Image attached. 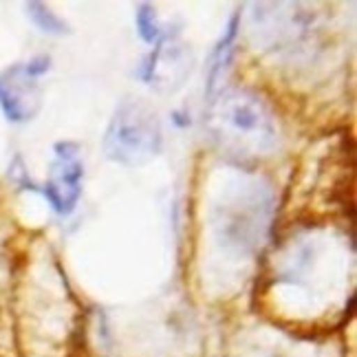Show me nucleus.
<instances>
[{
	"instance_id": "1",
	"label": "nucleus",
	"mask_w": 357,
	"mask_h": 357,
	"mask_svg": "<svg viewBox=\"0 0 357 357\" xmlns=\"http://www.w3.org/2000/svg\"><path fill=\"white\" fill-rule=\"evenodd\" d=\"M214 146L238 163L269 157L278 146V123L269 104L245 86L225 89L208 111Z\"/></svg>"
},
{
	"instance_id": "2",
	"label": "nucleus",
	"mask_w": 357,
	"mask_h": 357,
	"mask_svg": "<svg viewBox=\"0 0 357 357\" xmlns=\"http://www.w3.org/2000/svg\"><path fill=\"white\" fill-rule=\"evenodd\" d=\"M161 148L157 113L142 100H123L104 135V153L123 166H142Z\"/></svg>"
},
{
	"instance_id": "3",
	"label": "nucleus",
	"mask_w": 357,
	"mask_h": 357,
	"mask_svg": "<svg viewBox=\"0 0 357 357\" xmlns=\"http://www.w3.org/2000/svg\"><path fill=\"white\" fill-rule=\"evenodd\" d=\"M49 68V58L13 64L0 75V106L13 121H26L43 106L40 75Z\"/></svg>"
},
{
	"instance_id": "4",
	"label": "nucleus",
	"mask_w": 357,
	"mask_h": 357,
	"mask_svg": "<svg viewBox=\"0 0 357 357\" xmlns=\"http://www.w3.org/2000/svg\"><path fill=\"white\" fill-rule=\"evenodd\" d=\"M195 58L185 45L163 36L144 64V82L159 93H172L190 77Z\"/></svg>"
},
{
	"instance_id": "5",
	"label": "nucleus",
	"mask_w": 357,
	"mask_h": 357,
	"mask_svg": "<svg viewBox=\"0 0 357 357\" xmlns=\"http://www.w3.org/2000/svg\"><path fill=\"white\" fill-rule=\"evenodd\" d=\"M82 176L84 166L79 161V150L75 144H58L56 161L51 163L45 195L60 214H71L82 195Z\"/></svg>"
},
{
	"instance_id": "6",
	"label": "nucleus",
	"mask_w": 357,
	"mask_h": 357,
	"mask_svg": "<svg viewBox=\"0 0 357 357\" xmlns=\"http://www.w3.org/2000/svg\"><path fill=\"white\" fill-rule=\"evenodd\" d=\"M236 20L234 18L229 22V29H227V36L218 43L216 51H214V58H212V71H210V91L214 89V84L218 82V77L223 75L225 66H227V60H229V51H231V40H234V33H236Z\"/></svg>"
},
{
	"instance_id": "7",
	"label": "nucleus",
	"mask_w": 357,
	"mask_h": 357,
	"mask_svg": "<svg viewBox=\"0 0 357 357\" xmlns=\"http://www.w3.org/2000/svg\"><path fill=\"white\" fill-rule=\"evenodd\" d=\"M137 24H139V33L146 43H157L161 40V26L157 22V11L150 5H142L137 11Z\"/></svg>"
},
{
	"instance_id": "8",
	"label": "nucleus",
	"mask_w": 357,
	"mask_h": 357,
	"mask_svg": "<svg viewBox=\"0 0 357 357\" xmlns=\"http://www.w3.org/2000/svg\"><path fill=\"white\" fill-rule=\"evenodd\" d=\"M26 9H29L31 18L36 20V24H38L43 31H49V33H64V31H66V24H64L60 18L53 16L51 9H47L45 5L31 3V5H26Z\"/></svg>"
},
{
	"instance_id": "9",
	"label": "nucleus",
	"mask_w": 357,
	"mask_h": 357,
	"mask_svg": "<svg viewBox=\"0 0 357 357\" xmlns=\"http://www.w3.org/2000/svg\"><path fill=\"white\" fill-rule=\"evenodd\" d=\"M0 357H3V355H0Z\"/></svg>"
}]
</instances>
